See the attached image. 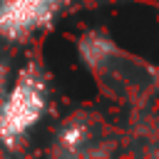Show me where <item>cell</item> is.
I'll use <instances>...</instances> for the list:
<instances>
[{"instance_id": "cell-1", "label": "cell", "mask_w": 159, "mask_h": 159, "mask_svg": "<svg viewBox=\"0 0 159 159\" xmlns=\"http://www.w3.org/2000/svg\"><path fill=\"white\" fill-rule=\"evenodd\" d=\"M45 80L35 70H25L5 102L0 104V142L22 139L45 112Z\"/></svg>"}, {"instance_id": "cell-2", "label": "cell", "mask_w": 159, "mask_h": 159, "mask_svg": "<svg viewBox=\"0 0 159 159\" xmlns=\"http://www.w3.org/2000/svg\"><path fill=\"white\" fill-rule=\"evenodd\" d=\"M62 0H0V35L22 37L52 20Z\"/></svg>"}, {"instance_id": "cell-3", "label": "cell", "mask_w": 159, "mask_h": 159, "mask_svg": "<svg viewBox=\"0 0 159 159\" xmlns=\"http://www.w3.org/2000/svg\"><path fill=\"white\" fill-rule=\"evenodd\" d=\"M5 89V67L0 65V92Z\"/></svg>"}]
</instances>
